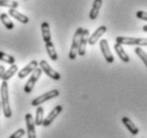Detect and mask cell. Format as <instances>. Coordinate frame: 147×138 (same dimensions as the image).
Listing matches in <instances>:
<instances>
[{"label":"cell","instance_id":"ac0fdd59","mask_svg":"<svg viewBox=\"0 0 147 138\" xmlns=\"http://www.w3.org/2000/svg\"><path fill=\"white\" fill-rule=\"evenodd\" d=\"M40 28H41V33H42V39H44L45 43L51 41V31H50V26L48 22H42L40 24Z\"/></svg>","mask_w":147,"mask_h":138},{"label":"cell","instance_id":"8992f818","mask_svg":"<svg viewBox=\"0 0 147 138\" xmlns=\"http://www.w3.org/2000/svg\"><path fill=\"white\" fill-rule=\"evenodd\" d=\"M38 65L40 66V69L44 71L45 73L47 74L48 77H50L51 79H53V80H55V81H58V80H60V74L59 72H57L56 70H54L53 68L51 67L50 65L48 64L47 61H45V60H41V61L38 63Z\"/></svg>","mask_w":147,"mask_h":138},{"label":"cell","instance_id":"52a82bcc","mask_svg":"<svg viewBox=\"0 0 147 138\" xmlns=\"http://www.w3.org/2000/svg\"><path fill=\"white\" fill-rule=\"evenodd\" d=\"M100 51L103 53V56L105 57V60L107 63H113L114 61V57L112 55L110 51V48H109V45H108V41L106 39H102L100 41Z\"/></svg>","mask_w":147,"mask_h":138},{"label":"cell","instance_id":"277c9868","mask_svg":"<svg viewBox=\"0 0 147 138\" xmlns=\"http://www.w3.org/2000/svg\"><path fill=\"white\" fill-rule=\"evenodd\" d=\"M120 45H137V46H147V38H136V37L117 36L115 39Z\"/></svg>","mask_w":147,"mask_h":138},{"label":"cell","instance_id":"ba28073f","mask_svg":"<svg viewBox=\"0 0 147 138\" xmlns=\"http://www.w3.org/2000/svg\"><path fill=\"white\" fill-rule=\"evenodd\" d=\"M26 126H27L28 138H36V132H35V122H34L32 114L26 115Z\"/></svg>","mask_w":147,"mask_h":138},{"label":"cell","instance_id":"9a60e30c","mask_svg":"<svg viewBox=\"0 0 147 138\" xmlns=\"http://www.w3.org/2000/svg\"><path fill=\"white\" fill-rule=\"evenodd\" d=\"M122 122H123L124 125L127 128V130L130 132L132 135H138V134H139V128H137V125L134 124V122L131 121L128 117H123V118H122Z\"/></svg>","mask_w":147,"mask_h":138},{"label":"cell","instance_id":"484cf974","mask_svg":"<svg viewBox=\"0 0 147 138\" xmlns=\"http://www.w3.org/2000/svg\"><path fill=\"white\" fill-rule=\"evenodd\" d=\"M137 17L139 18V19H142V20L147 21V13L146 12H144V11H138Z\"/></svg>","mask_w":147,"mask_h":138},{"label":"cell","instance_id":"cb8c5ba5","mask_svg":"<svg viewBox=\"0 0 147 138\" xmlns=\"http://www.w3.org/2000/svg\"><path fill=\"white\" fill-rule=\"evenodd\" d=\"M134 51H136L137 55L139 57H140L142 61H143V63L145 64V66L147 67V54L145 53V52H144L143 49H142V48H140V47H137Z\"/></svg>","mask_w":147,"mask_h":138},{"label":"cell","instance_id":"5b68a950","mask_svg":"<svg viewBox=\"0 0 147 138\" xmlns=\"http://www.w3.org/2000/svg\"><path fill=\"white\" fill-rule=\"evenodd\" d=\"M41 69L40 68L37 67L35 70L32 72V74H31L30 79L28 80V82L26 83V85H24V90L26 94H30L31 91L33 90L34 86H35V84H36V82L39 80L40 75H41Z\"/></svg>","mask_w":147,"mask_h":138},{"label":"cell","instance_id":"9c48e42d","mask_svg":"<svg viewBox=\"0 0 147 138\" xmlns=\"http://www.w3.org/2000/svg\"><path fill=\"white\" fill-rule=\"evenodd\" d=\"M61 111H63V106H61V105H57V106H55V107H54L53 109L49 113V115H48L47 117L44 119L42 126H45V128L49 126V125L54 121V119H55V118H56L57 116L61 113Z\"/></svg>","mask_w":147,"mask_h":138},{"label":"cell","instance_id":"f546056e","mask_svg":"<svg viewBox=\"0 0 147 138\" xmlns=\"http://www.w3.org/2000/svg\"><path fill=\"white\" fill-rule=\"evenodd\" d=\"M24 1H26V0H24Z\"/></svg>","mask_w":147,"mask_h":138},{"label":"cell","instance_id":"d6986e66","mask_svg":"<svg viewBox=\"0 0 147 138\" xmlns=\"http://www.w3.org/2000/svg\"><path fill=\"white\" fill-rule=\"evenodd\" d=\"M17 70H18V67H17L16 64H13L11 65V67L7 69V70H5L3 72V74H2V77H1V79H2V81H9L11 77H13L14 74L16 73Z\"/></svg>","mask_w":147,"mask_h":138},{"label":"cell","instance_id":"4fadbf2b","mask_svg":"<svg viewBox=\"0 0 147 138\" xmlns=\"http://www.w3.org/2000/svg\"><path fill=\"white\" fill-rule=\"evenodd\" d=\"M9 15L11 17H14L16 20H18L21 24H28L29 22V17L24 15L22 13H20L16 9H9Z\"/></svg>","mask_w":147,"mask_h":138},{"label":"cell","instance_id":"8fae6325","mask_svg":"<svg viewBox=\"0 0 147 138\" xmlns=\"http://www.w3.org/2000/svg\"><path fill=\"white\" fill-rule=\"evenodd\" d=\"M37 67H38V62L33 60V61L30 62L26 67H24L19 72H18V77H19V79H24V77H28L30 73H32Z\"/></svg>","mask_w":147,"mask_h":138},{"label":"cell","instance_id":"ffe728a7","mask_svg":"<svg viewBox=\"0 0 147 138\" xmlns=\"http://www.w3.org/2000/svg\"><path fill=\"white\" fill-rule=\"evenodd\" d=\"M0 20L3 24V26L7 28V30H12L14 28V24L13 21L11 20V18L9 17V14L7 13H2L0 15Z\"/></svg>","mask_w":147,"mask_h":138},{"label":"cell","instance_id":"4316f807","mask_svg":"<svg viewBox=\"0 0 147 138\" xmlns=\"http://www.w3.org/2000/svg\"><path fill=\"white\" fill-rule=\"evenodd\" d=\"M4 71H5L4 66H0V79H1V77H2V74H3Z\"/></svg>","mask_w":147,"mask_h":138},{"label":"cell","instance_id":"30bf717a","mask_svg":"<svg viewBox=\"0 0 147 138\" xmlns=\"http://www.w3.org/2000/svg\"><path fill=\"white\" fill-rule=\"evenodd\" d=\"M88 39H89V30L84 29L83 34H82V38L80 41V46H78V50H77V54L80 56H84L86 53V47L88 44Z\"/></svg>","mask_w":147,"mask_h":138},{"label":"cell","instance_id":"44dd1931","mask_svg":"<svg viewBox=\"0 0 147 138\" xmlns=\"http://www.w3.org/2000/svg\"><path fill=\"white\" fill-rule=\"evenodd\" d=\"M44 108L41 106H37V111H36V116H35V119H34V122H35V125H42V122H44Z\"/></svg>","mask_w":147,"mask_h":138},{"label":"cell","instance_id":"83f0119b","mask_svg":"<svg viewBox=\"0 0 147 138\" xmlns=\"http://www.w3.org/2000/svg\"><path fill=\"white\" fill-rule=\"evenodd\" d=\"M143 31L147 32V24H146V26H143Z\"/></svg>","mask_w":147,"mask_h":138},{"label":"cell","instance_id":"e0dca14e","mask_svg":"<svg viewBox=\"0 0 147 138\" xmlns=\"http://www.w3.org/2000/svg\"><path fill=\"white\" fill-rule=\"evenodd\" d=\"M114 50L117 51L119 57H120L124 63H128V62L130 61V58H129V56H128V54L125 52V50H124L123 47H122V45L115 43V45H114Z\"/></svg>","mask_w":147,"mask_h":138},{"label":"cell","instance_id":"6da1fadb","mask_svg":"<svg viewBox=\"0 0 147 138\" xmlns=\"http://www.w3.org/2000/svg\"><path fill=\"white\" fill-rule=\"evenodd\" d=\"M0 96H1V107L3 111L5 118L12 117V111L10 106V99H9V85L7 81H3L0 87Z\"/></svg>","mask_w":147,"mask_h":138},{"label":"cell","instance_id":"5bb4252c","mask_svg":"<svg viewBox=\"0 0 147 138\" xmlns=\"http://www.w3.org/2000/svg\"><path fill=\"white\" fill-rule=\"evenodd\" d=\"M102 4H103V0H94L92 9H91L90 14H89L90 19H92V20L96 19L97 15H98V13H100V9L102 7Z\"/></svg>","mask_w":147,"mask_h":138},{"label":"cell","instance_id":"2e32d148","mask_svg":"<svg viewBox=\"0 0 147 138\" xmlns=\"http://www.w3.org/2000/svg\"><path fill=\"white\" fill-rule=\"evenodd\" d=\"M46 50H47L48 55H49V57L52 61H57L58 60V55H57V52L55 50V47H54V44L52 43V41L46 43Z\"/></svg>","mask_w":147,"mask_h":138},{"label":"cell","instance_id":"7c38bea8","mask_svg":"<svg viewBox=\"0 0 147 138\" xmlns=\"http://www.w3.org/2000/svg\"><path fill=\"white\" fill-rule=\"evenodd\" d=\"M107 31V27L106 26H100L96 29V30L94 31V33L92 35L89 36V39H88V44L91 45V46H93L95 43H96L98 39H100L102 35L105 34V32Z\"/></svg>","mask_w":147,"mask_h":138},{"label":"cell","instance_id":"603a6c76","mask_svg":"<svg viewBox=\"0 0 147 138\" xmlns=\"http://www.w3.org/2000/svg\"><path fill=\"white\" fill-rule=\"evenodd\" d=\"M18 2L15 0H0V7H5L9 9H17Z\"/></svg>","mask_w":147,"mask_h":138},{"label":"cell","instance_id":"d4e9b609","mask_svg":"<svg viewBox=\"0 0 147 138\" xmlns=\"http://www.w3.org/2000/svg\"><path fill=\"white\" fill-rule=\"evenodd\" d=\"M24 134H26V131H24V128H18V130H17L16 132H14L9 138H21L22 136H24Z\"/></svg>","mask_w":147,"mask_h":138},{"label":"cell","instance_id":"3957f363","mask_svg":"<svg viewBox=\"0 0 147 138\" xmlns=\"http://www.w3.org/2000/svg\"><path fill=\"white\" fill-rule=\"evenodd\" d=\"M58 96H59V91L57 90V89H52V90L48 91L46 94H42L39 97L33 99V101L31 102V104H32V106H39L40 104L49 101V100L53 99V98L58 97Z\"/></svg>","mask_w":147,"mask_h":138},{"label":"cell","instance_id":"f1b7e54d","mask_svg":"<svg viewBox=\"0 0 147 138\" xmlns=\"http://www.w3.org/2000/svg\"><path fill=\"white\" fill-rule=\"evenodd\" d=\"M1 108L2 107H1V101H0V111H1Z\"/></svg>","mask_w":147,"mask_h":138},{"label":"cell","instance_id":"7402d4cb","mask_svg":"<svg viewBox=\"0 0 147 138\" xmlns=\"http://www.w3.org/2000/svg\"><path fill=\"white\" fill-rule=\"evenodd\" d=\"M0 61L4 62V63H7L9 65H13L15 64V57L12 56V55H9V54L4 53L2 51H0Z\"/></svg>","mask_w":147,"mask_h":138},{"label":"cell","instance_id":"7a4b0ae2","mask_svg":"<svg viewBox=\"0 0 147 138\" xmlns=\"http://www.w3.org/2000/svg\"><path fill=\"white\" fill-rule=\"evenodd\" d=\"M84 29L82 27L77 28L75 33L73 36V41H72V45H71V49L69 52V58L70 60H75L77 55V50H78V46H80V41L82 38V34H83Z\"/></svg>","mask_w":147,"mask_h":138}]
</instances>
